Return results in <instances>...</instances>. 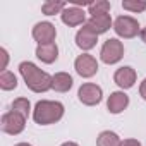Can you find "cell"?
<instances>
[{
    "label": "cell",
    "mask_w": 146,
    "mask_h": 146,
    "mask_svg": "<svg viewBox=\"0 0 146 146\" xmlns=\"http://www.w3.org/2000/svg\"><path fill=\"white\" fill-rule=\"evenodd\" d=\"M19 72H21V76H23L26 86L31 91H35V93H45V91L52 90L53 76L46 74L45 70H41L33 62H21Z\"/></svg>",
    "instance_id": "6da1fadb"
},
{
    "label": "cell",
    "mask_w": 146,
    "mask_h": 146,
    "mask_svg": "<svg viewBox=\"0 0 146 146\" xmlns=\"http://www.w3.org/2000/svg\"><path fill=\"white\" fill-rule=\"evenodd\" d=\"M64 117V105L60 102H52V100H41L35 105L33 110V119L40 125H48L55 124Z\"/></svg>",
    "instance_id": "7a4b0ae2"
},
{
    "label": "cell",
    "mask_w": 146,
    "mask_h": 146,
    "mask_svg": "<svg viewBox=\"0 0 146 146\" xmlns=\"http://www.w3.org/2000/svg\"><path fill=\"white\" fill-rule=\"evenodd\" d=\"M24 125H26V117H23L21 113L14 112V110H9L2 115V120H0V129H2L5 134H19L24 131Z\"/></svg>",
    "instance_id": "3957f363"
},
{
    "label": "cell",
    "mask_w": 146,
    "mask_h": 146,
    "mask_svg": "<svg viewBox=\"0 0 146 146\" xmlns=\"http://www.w3.org/2000/svg\"><path fill=\"white\" fill-rule=\"evenodd\" d=\"M124 57V45L122 41H119L117 38H110L103 43L102 52H100V58L105 64H117L120 58Z\"/></svg>",
    "instance_id": "277c9868"
},
{
    "label": "cell",
    "mask_w": 146,
    "mask_h": 146,
    "mask_svg": "<svg viewBox=\"0 0 146 146\" xmlns=\"http://www.w3.org/2000/svg\"><path fill=\"white\" fill-rule=\"evenodd\" d=\"M113 29L120 38H134L139 31V24L134 17L131 16H120L113 23Z\"/></svg>",
    "instance_id": "5b68a950"
},
{
    "label": "cell",
    "mask_w": 146,
    "mask_h": 146,
    "mask_svg": "<svg viewBox=\"0 0 146 146\" xmlns=\"http://www.w3.org/2000/svg\"><path fill=\"white\" fill-rule=\"evenodd\" d=\"M78 96H79V102L83 105H88V107H93V105H98L103 98V91L98 84H93V83H84L79 91H78Z\"/></svg>",
    "instance_id": "8992f818"
},
{
    "label": "cell",
    "mask_w": 146,
    "mask_h": 146,
    "mask_svg": "<svg viewBox=\"0 0 146 146\" xmlns=\"http://www.w3.org/2000/svg\"><path fill=\"white\" fill-rule=\"evenodd\" d=\"M74 67H76V72H78L81 78H93L96 72H98V62L90 53L79 55L76 58V62H74Z\"/></svg>",
    "instance_id": "52a82bcc"
},
{
    "label": "cell",
    "mask_w": 146,
    "mask_h": 146,
    "mask_svg": "<svg viewBox=\"0 0 146 146\" xmlns=\"http://www.w3.org/2000/svg\"><path fill=\"white\" fill-rule=\"evenodd\" d=\"M55 36H57V29L52 23L48 21H43V23H38L35 24L33 28V38L38 41V45H48V43H53L55 41Z\"/></svg>",
    "instance_id": "ba28073f"
},
{
    "label": "cell",
    "mask_w": 146,
    "mask_h": 146,
    "mask_svg": "<svg viewBox=\"0 0 146 146\" xmlns=\"http://www.w3.org/2000/svg\"><path fill=\"white\" fill-rule=\"evenodd\" d=\"M60 17H62V23L64 24H67V26H79V24H86V12L83 11V9H79V7H76V5H67L65 9H64V12L60 14Z\"/></svg>",
    "instance_id": "9c48e42d"
},
{
    "label": "cell",
    "mask_w": 146,
    "mask_h": 146,
    "mask_svg": "<svg viewBox=\"0 0 146 146\" xmlns=\"http://www.w3.org/2000/svg\"><path fill=\"white\" fill-rule=\"evenodd\" d=\"M113 81L119 88L122 90H129L134 86L136 83V70L132 67H120L115 70V74H113Z\"/></svg>",
    "instance_id": "30bf717a"
},
{
    "label": "cell",
    "mask_w": 146,
    "mask_h": 146,
    "mask_svg": "<svg viewBox=\"0 0 146 146\" xmlns=\"http://www.w3.org/2000/svg\"><path fill=\"white\" fill-rule=\"evenodd\" d=\"M98 41V35H95L86 24L78 31L76 35V45L81 48V50H91Z\"/></svg>",
    "instance_id": "8fae6325"
},
{
    "label": "cell",
    "mask_w": 146,
    "mask_h": 146,
    "mask_svg": "<svg viewBox=\"0 0 146 146\" xmlns=\"http://www.w3.org/2000/svg\"><path fill=\"white\" fill-rule=\"evenodd\" d=\"M127 105H129V96L124 91H115L107 100V108L110 113H120L127 108Z\"/></svg>",
    "instance_id": "7c38bea8"
},
{
    "label": "cell",
    "mask_w": 146,
    "mask_h": 146,
    "mask_svg": "<svg viewBox=\"0 0 146 146\" xmlns=\"http://www.w3.org/2000/svg\"><path fill=\"white\" fill-rule=\"evenodd\" d=\"M86 26L95 33V35H103L110 29L112 26V19H110V14H103V16H95V17H90L86 21Z\"/></svg>",
    "instance_id": "4fadbf2b"
},
{
    "label": "cell",
    "mask_w": 146,
    "mask_h": 146,
    "mask_svg": "<svg viewBox=\"0 0 146 146\" xmlns=\"http://www.w3.org/2000/svg\"><path fill=\"white\" fill-rule=\"evenodd\" d=\"M36 57L45 62V64H53L58 57V48L55 43H48V45H38L36 46Z\"/></svg>",
    "instance_id": "5bb4252c"
},
{
    "label": "cell",
    "mask_w": 146,
    "mask_h": 146,
    "mask_svg": "<svg viewBox=\"0 0 146 146\" xmlns=\"http://www.w3.org/2000/svg\"><path fill=\"white\" fill-rule=\"evenodd\" d=\"M72 78L67 72H57L53 76V83H52V90H55L57 93H67L72 88Z\"/></svg>",
    "instance_id": "9a60e30c"
},
{
    "label": "cell",
    "mask_w": 146,
    "mask_h": 146,
    "mask_svg": "<svg viewBox=\"0 0 146 146\" xmlns=\"http://www.w3.org/2000/svg\"><path fill=\"white\" fill-rule=\"evenodd\" d=\"M120 137L112 132V131H103L100 132L98 139H96V146H120Z\"/></svg>",
    "instance_id": "2e32d148"
},
{
    "label": "cell",
    "mask_w": 146,
    "mask_h": 146,
    "mask_svg": "<svg viewBox=\"0 0 146 146\" xmlns=\"http://www.w3.org/2000/svg\"><path fill=\"white\" fill-rule=\"evenodd\" d=\"M67 7V4L64 2H53V0H48L41 5V12L45 16H55V14H62L64 9Z\"/></svg>",
    "instance_id": "e0dca14e"
},
{
    "label": "cell",
    "mask_w": 146,
    "mask_h": 146,
    "mask_svg": "<svg viewBox=\"0 0 146 146\" xmlns=\"http://www.w3.org/2000/svg\"><path fill=\"white\" fill-rule=\"evenodd\" d=\"M0 88L4 91H11V90H16L17 88V78L12 74L11 70H5L0 74Z\"/></svg>",
    "instance_id": "ac0fdd59"
},
{
    "label": "cell",
    "mask_w": 146,
    "mask_h": 146,
    "mask_svg": "<svg viewBox=\"0 0 146 146\" xmlns=\"http://www.w3.org/2000/svg\"><path fill=\"white\" fill-rule=\"evenodd\" d=\"M11 110L17 112V113H21L23 117L28 119V117H29V110H31L29 100H28V98H17V100H14L12 105H11Z\"/></svg>",
    "instance_id": "d6986e66"
},
{
    "label": "cell",
    "mask_w": 146,
    "mask_h": 146,
    "mask_svg": "<svg viewBox=\"0 0 146 146\" xmlns=\"http://www.w3.org/2000/svg\"><path fill=\"white\" fill-rule=\"evenodd\" d=\"M108 11H110V2H107V0H96V2H91V5H90L91 17L108 14Z\"/></svg>",
    "instance_id": "ffe728a7"
},
{
    "label": "cell",
    "mask_w": 146,
    "mask_h": 146,
    "mask_svg": "<svg viewBox=\"0 0 146 146\" xmlns=\"http://www.w3.org/2000/svg\"><path fill=\"white\" fill-rule=\"evenodd\" d=\"M122 7L131 12H143L146 9V2L144 0H124Z\"/></svg>",
    "instance_id": "44dd1931"
},
{
    "label": "cell",
    "mask_w": 146,
    "mask_h": 146,
    "mask_svg": "<svg viewBox=\"0 0 146 146\" xmlns=\"http://www.w3.org/2000/svg\"><path fill=\"white\" fill-rule=\"evenodd\" d=\"M0 53H2V70L5 72V69H7V62H9V53H7L5 48L0 50Z\"/></svg>",
    "instance_id": "7402d4cb"
},
{
    "label": "cell",
    "mask_w": 146,
    "mask_h": 146,
    "mask_svg": "<svg viewBox=\"0 0 146 146\" xmlns=\"http://www.w3.org/2000/svg\"><path fill=\"white\" fill-rule=\"evenodd\" d=\"M120 146H141V143L137 139H124L120 143Z\"/></svg>",
    "instance_id": "603a6c76"
},
{
    "label": "cell",
    "mask_w": 146,
    "mask_h": 146,
    "mask_svg": "<svg viewBox=\"0 0 146 146\" xmlns=\"http://www.w3.org/2000/svg\"><path fill=\"white\" fill-rule=\"evenodd\" d=\"M139 95H141V98L143 100H146V79L141 83V86H139Z\"/></svg>",
    "instance_id": "cb8c5ba5"
},
{
    "label": "cell",
    "mask_w": 146,
    "mask_h": 146,
    "mask_svg": "<svg viewBox=\"0 0 146 146\" xmlns=\"http://www.w3.org/2000/svg\"><path fill=\"white\" fill-rule=\"evenodd\" d=\"M139 35H141V40L146 43V28H144V29H141V33H139Z\"/></svg>",
    "instance_id": "d4e9b609"
},
{
    "label": "cell",
    "mask_w": 146,
    "mask_h": 146,
    "mask_svg": "<svg viewBox=\"0 0 146 146\" xmlns=\"http://www.w3.org/2000/svg\"><path fill=\"white\" fill-rule=\"evenodd\" d=\"M60 146H79L78 143H72V141H67V143H64V144H60Z\"/></svg>",
    "instance_id": "484cf974"
},
{
    "label": "cell",
    "mask_w": 146,
    "mask_h": 146,
    "mask_svg": "<svg viewBox=\"0 0 146 146\" xmlns=\"http://www.w3.org/2000/svg\"><path fill=\"white\" fill-rule=\"evenodd\" d=\"M16 146H31V144H28V143H17Z\"/></svg>",
    "instance_id": "4316f807"
}]
</instances>
